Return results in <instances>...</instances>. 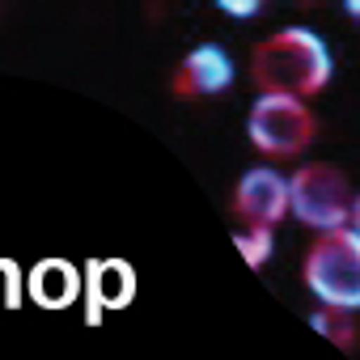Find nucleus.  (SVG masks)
<instances>
[{
	"mask_svg": "<svg viewBox=\"0 0 360 360\" xmlns=\"http://www.w3.org/2000/svg\"><path fill=\"white\" fill-rule=\"evenodd\" d=\"M233 212L246 221V229H271L280 217H288V178L276 169H250L233 191Z\"/></svg>",
	"mask_w": 360,
	"mask_h": 360,
	"instance_id": "5",
	"label": "nucleus"
},
{
	"mask_svg": "<svg viewBox=\"0 0 360 360\" xmlns=\"http://www.w3.org/2000/svg\"><path fill=\"white\" fill-rule=\"evenodd\" d=\"M347 13H352V18H360V0H352V5H347Z\"/></svg>",
	"mask_w": 360,
	"mask_h": 360,
	"instance_id": "13",
	"label": "nucleus"
},
{
	"mask_svg": "<svg viewBox=\"0 0 360 360\" xmlns=\"http://www.w3.org/2000/svg\"><path fill=\"white\" fill-rule=\"evenodd\" d=\"M250 77L263 94L280 98H314L330 81V51L322 34L292 26L271 39H263L250 56Z\"/></svg>",
	"mask_w": 360,
	"mask_h": 360,
	"instance_id": "1",
	"label": "nucleus"
},
{
	"mask_svg": "<svg viewBox=\"0 0 360 360\" xmlns=\"http://www.w3.org/2000/svg\"><path fill=\"white\" fill-rule=\"evenodd\" d=\"M314 110L301 98H280V94H263L250 106V144L267 157H297L309 148L314 140Z\"/></svg>",
	"mask_w": 360,
	"mask_h": 360,
	"instance_id": "4",
	"label": "nucleus"
},
{
	"mask_svg": "<svg viewBox=\"0 0 360 360\" xmlns=\"http://www.w3.org/2000/svg\"><path fill=\"white\" fill-rule=\"evenodd\" d=\"M221 13H233V18H250V13H259V0H221Z\"/></svg>",
	"mask_w": 360,
	"mask_h": 360,
	"instance_id": "11",
	"label": "nucleus"
},
{
	"mask_svg": "<svg viewBox=\"0 0 360 360\" xmlns=\"http://www.w3.org/2000/svg\"><path fill=\"white\" fill-rule=\"evenodd\" d=\"M356 238H360V195H356V204H352V225H347Z\"/></svg>",
	"mask_w": 360,
	"mask_h": 360,
	"instance_id": "12",
	"label": "nucleus"
},
{
	"mask_svg": "<svg viewBox=\"0 0 360 360\" xmlns=\"http://www.w3.org/2000/svg\"><path fill=\"white\" fill-rule=\"evenodd\" d=\"M233 246L242 250V259L250 267H263L271 259V229H242V233H233Z\"/></svg>",
	"mask_w": 360,
	"mask_h": 360,
	"instance_id": "10",
	"label": "nucleus"
},
{
	"mask_svg": "<svg viewBox=\"0 0 360 360\" xmlns=\"http://www.w3.org/2000/svg\"><path fill=\"white\" fill-rule=\"evenodd\" d=\"M85 292H89V318L106 309H127L136 297V267L127 259H98L85 271Z\"/></svg>",
	"mask_w": 360,
	"mask_h": 360,
	"instance_id": "6",
	"label": "nucleus"
},
{
	"mask_svg": "<svg viewBox=\"0 0 360 360\" xmlns=\"http://www.w3.org/2000/svg\"><path fill=\"white\" fill-rule=\"evenodd\" d=\"M305 284L326 309H360V238L352 229L322 233L305 255Z\"/></svg>",
	"mask_w": 360,
	"mask_h": 360,
	"instance_id": "2",
	"label": "nucleus"
},
{
	"mask_svg": "<svg viewBox=\"0 0 360 360\" xmlns=\"http://www.w3.org/2000/svg\"><path fill=\"white\" fill-rule=\"evenodd\" d=\"M81 288H85V280H81L77 263H68V259H39L26 280L30 301L43 309H68L81 297Z\"/></svg>",
	"mask_w": 360,
	"mask_h": 360,
	"instance_id": "8",
	"label": "nucleus"
},
{
	"mask_svg": "<svg viewBox=\"0 0 360 360\" xmlns=\"http://www.w3.org/2000/svg\"><path fill=\"white\" fill-rule=\"evenodd\" d=\"M352 183L343 178V169L326 165V161H309L301 165L292 178H288V212L318 229V233H330V229H347L352 225Z\"/></svg>",
	"mask_w": 360,
	"mask_h": 360,
	"instance_id": "3",
	"label": "nucleus"
},
{
	"mask_svg": "<svg viewBox=\"0 0 360 360\" xmlns=\"http://www.w3.org/2000/svg\"><path fill=\"white\" fill-rule=\"evenodd\" d=\"M314 330H322L330 343H339V347H356V322H352V314H343V309H318L314 318Z\"/></svg>",
	"mask_w": 360,
	"mask_h": 360,
	"instance_id": "9",
	"label": "nucleus"
},
{
	"mask_svg": "<svg viewBox=\"0 0 360 360\" xmlns=\"http://www.w3.org/2000/svg\"><path fill=\"white\" fill-rule=\"evenodd\" d=\"M229 81H233V60L221 47L204 43L183 60V68L174 77V89L187 94V98H212V94L229 89Z\"/></svg>",
	"mask_w": 360,
	"mask_h": 360,
	"instance_id": "7",
	"label": "nucleus"
}]
</instances>
